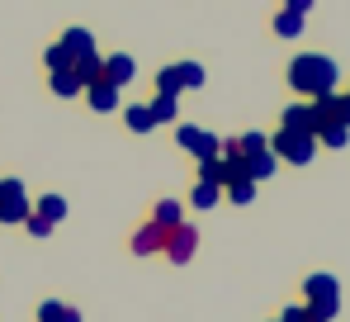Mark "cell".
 I'll list each match as a JSON object with an SVG mask.
<instances>
[{
	"label": "cell",
	"mask_w": 350,
	"mask_h": 322,
	"mask_svg": "<svg viewBox=\"0 0 350 322\" xmlns=\"http://www.w3.org/2000/svg\"><path fill=\"white\" fill-rule=\"evenodd\" d=\"M336 81H341V66L322 53H303V57L289 62V90L293 95H308V100L312 95H332Z\"/></svg>",
	"instance_id": "obj_1"
},
{
	"label": "cell",
	"mask_w": 350,
	"mask_h": 322,
	"mask_svg": "<svg viewBox=\"0 0 350 322\" xmlns=\"http://www.w3.org/2000/svg\"><path fill=\"white\" fill-rule=\"evenodd\" d=\"M303 294H308V313L317 322H332L341 313V280H336V275H327V270L308 275V280H303Z\"/></svg>",
	"instance_id": "obj_2"
},
{
	"label": "cell",
	"mask_w": 350,
	"mask_h": 322,
	"mask_svg": "<svg viewBox=\"0 0 350 322\" xmlns=\"http://www.w3.org/2000/svg\"><path fill=\"white\" fill-rule=\"evenodd\" d=\"M270 152L280 157V166H312V161H317V138H312V133H289V128H280V133L270 138Z\"/></svg>",
	"instance_id": "obj_3"
},
{
	"label": "cell",
	"mask_w": 350,
	"mask_h": 322,
	"mask_svg": "<svg viewBox=\"0 0 350 322\" xmlns=\"http://www.w3.org/2000/svg\"><path fill=\"white\" fill-rule=\"evenodd\" d=\"M194 251H199V227L180 218L171 232H166V247H161V256H171L175 266H189V261H194Z\"/></svg>",
	"instance_id": "obj_4"
},
{
	"label": "cell",
	"mask_w": 350,
	"mask_h": 322,
	"mask_svg": "<svg viewBox=\"0 0 350 322\" xmlns=\"http://www.w3.org/2000/svg\"><path fill=\"white\" fill-rule=\"evenodd\" d=\"M175 143H180L194 161L223 157V138H213V133H204V128H194V123H180V128H175Z\"/></svg>",
	"instance_id": "obj_5"
},
{
	"label": "cell",
	"mask_w": 350,
	"mask_h": 322,
	"mask_svg": "<svg viewBox=\"0 0 350 322\" xmlns=\"http://www.w3.org/2000/svg\"><path fill=\"white\" fill-rule=\"evenodd\" d=\"M33 209V199L24 195L19 180H0V223H24Z\"/></svg>",
	"instance_id": "obj_6"
},
{
	"label": "cell",
	"mask_w": 350,
	"mask_h": 322,
	"mask_svg": "<svg viewBox=\"0 0 350 322\" xmlns=\"http://www.w3.org/2000/svg\"><path fill=\"white\" fill-rule=\"evenodd\" d=\"M81 95H85V105L95 109V114H109V109H118V86H109L105 76H100V81H85V90H81Z\"/></svg>",
	"instance_id": "obj_7"
},
{
	"label": "cell",
	"mask_w": 350,
	"mask_h": 322,
	"mask_svg": "<svg viewBox=\"0 0 350 322\" xmlns=\"http://www.w3.org/2000/svg\"><path fill=\"white\" fill-rule=\"evenodd\" d=\"M166 232H171V227H161V223H142V227L133 232V251H137V256H157V251L166 247Z\"/></svg>",
	"instance_id": "obj_8"
},
{
	"label": "cell",
	"mask_w": 350,
	"mask_h": 322,
	"mask_svg": "<svg viewBox=\"0 0 350 322\" xmlns=\"http://www.w3.org/2000/svg\"><path fill=\"white\" fill-rule=\"evenodd\" d=\"M280 128H289V133H312V128H317V114H312L308 100H293V105H284Z\"/></svg>",
	"instance_id": "obj_9"
},
{
	"label": "cell",
	"mask_w": 350,
	"mask_h": 322,
	"mask_svg": "<svg viewBox=\"0 0 350 322\" xmlns=\"http://www.w3.org/2000/svg\"><path fill=\"white\" fill-rule=\"evenodd\" d=\"M62 48L71 53V62H81V57H90L95 53V38H90V29H81V24H71V29H62V38H57Z\"/></svg>",
	"instance_id": "obj_10"
},
{
	"label": "cell",
	"mask_w": 350,
	"mask_h": 322,
	"mask_svg": "<svg viewBox=\"0 0 350 322\" xmlns=\"http://www.w3.org/2000/svg\"><path fill=\"white\" fill-rule=\"evenodd\" d=\"M133 76H137V62H133L128 53L105 57V81H109V86H118V90H123V86H128Z\"/></svg>",
	"instance_id": "obj_11"
},
{
	"label": "cell",
	"mask_w": 350,
	"mask_h": 322,
	"mask_svg": "<svg viewBox=\"0 0 350 322\" xmlns=\"http://www.w3.org/2000/svg\"><path fill=\"white\" fill-rule=\"evenodd\" d=\"M218 199H223V185H208V180H194V190H189V204H194L199 214H213V209H218Z\"/></svg>",
	"instance_id": "obj_12"
},
{
	"label": "cell",
	"mask_w": 350,
	"mask_h": 322,
	"mask_svg": "<svg viewBox=\"0 0 350 322\" xmlns=\"http://www.w3.org/2000/svg\"><path fill=\"white\" fill-rule=\"evenodd\" d=\"M275 171H280V157H275L270 147H265V152H251V157H246V175H251L256 185H260V180H270Z\"/></svg>",
	"instance_id": "obj_13"
},
{
	"label": "cell",
	"mask_w": 350,
	"mask_h": 322,
	"mask_svg": "<svg viewBox=\"0 0 350 322\" xmlns=\"http://www.w3.org/2000/svg\"><path fill=\"white\" fill-rule=\"evenodd\" d=\"M312 138H317V147L341 152V147L350 143V128H346V123H317V128H312Z\"/></svg>",
	"instance_id": "obj_14"
},
{
	"label": "cell",
	"mask_w": 350,
	"mask_h": 322,
	"mask_svg": "<svg viewBox=\"0 0 350 322\" xmlns=\"http://www.w3.org/2000/svg\"><path fill=\"white\" fill-rule=\"evenodd\" d=\"M48 81H53V95H62V100L85 90V81L76 76V66H62V71H53V76H48Z\"/></svg>",
	"instance_id": "obj_15"
},
{
	"label": "cell",
	"mask_w": 350,
	"mask_h": 322,
	"mask_svg": "<svg viewBox=\"0 0 350 322\" xmlns=\"http://www.w3.org/2000/svg\"><path fill=\"white\" fill-rule=\"evenodd\" d=\"M175 114H180V95L157 90V100H152V119H157V128H161V123H175Z\"/></svg>",
	"instance_id": "obj_16"
},
{
	"label": "cell",
	"mask_w": 350,
	"mask_h": 322,
	"mask_svg": "<svg viewBox=\"0 0 350 322\" xmlns=\"http://www.w3.org/2000/svg\"><path fill=\"white\" fill-rule=\"evenodd\" d=\"M123 119H128V128H133V133H152V128H157V119H152V105H142V100L123 109Z\"/></svg>",
	"instance_id": "obj_17"
},
{
	"label": "cell",
	"mask_w": 350,
	"mask_h": 322,
	"mask_svg": "<svg viewBox=\"0 0 350 322\" xmlns=\"http://www.w3.org/2000/svg\"><path fill=\"white\" fill-rule=\"evenodd\" d=\"M303 19H308V14H293V10H280V14H275V34H280V38H298V34L308 29Z\"/></svg>",
	"instance_id": "obj_18"
},
{
	"label": "cell",
	"mask_w": 350,
	"mask_h": 322,
	"mask_svg": "<svg viewBox=\"0 0 350 322\" xmlns=\"http://www.w3.org/2000/svg\"><path fill=\"white\" fill-rule=\"evenodd\" d=\"M175 71H180V90H204V66L199 62H175Z\"/></svg>",
	"instance_id": "obj_19"
},
{
	"label": "cell",
	"mask_w": 350,
	"mask_h": 322,
	"mask_svg": "<svg viewBox=\"0 0 350 322\" xmlns=\"http://www.w3.org/2000/svg\"><path fill=\"white\" fill-rule=\"evenodd\" d=\"M199 180H208V185H228V161H223V157L199 161Z\"/></svg>",
	"instance_id": "obj_20"
},
{
	"label": "cell",
	"mask_w": 350,
	"mask_h": 322,
	"mask_svg": "<svg viewBox=\"0 0 350 322\" xmlns=\"http://www.w3.org/2000/svg\"><path fill=\"white\" fill-rule=\"evenodd\" d=\"M228 199H232L237 209H251L256 204V180H232L228 185Z\"/></svg>",
	"instance_id": "obj_21"
},
{
	"label": "cell",
	"mask_w": 350,
	"mask_h": 322,
	"mask_svg": "<svg viewBox=\"0 0 350 322\" xmlns=\"http://www.w3.org/2000/svg\"><path fill=\"white\" fill-rule=\"evenodd\" d=\"M33 214H43V218H53V223H62V218H66V199H62V195H43V199L33 204Z\"/></svg>",
	"instance_id": "obj_22"
},
{
	"label": "cell",
	"mask_w": 350,
	"mask_h": 322,
	"mask_svg": "<svg viewBox=\"0 0 350 322\" xmlns=\"http://www.w3.org/2000/svg\"><path fill=\"white\" fill-rule=\"evenodd\" d=\"M152 223H161V227H175V223H180V199H157V209H152Z\"/></svg>",
	"instance_id": "obj_23"
},
{
	"label": "cell",
	"mask_w": 350,
	"mask_h": 322,
	"mask_svg": "<svg viewBox=\"0 0 350 322\" xmlns=\"http://www.w3.org/2000/svg\"><path fill=\"white\" fill-rule=\"evenodd\" d=\"M76 76H81V81H100V76H105V62H100V53L81 57V62H76Z\"/></svg>",
	"instance_id": "obj_24"
},
{
	"label": "cell",
	"mask_w": 350,
	"mask_h": 322,
	"mask_svg": "<svg viewBox=\"0 0 350 322\" xmlns=\"http://www.w3.org/2000/svg\"><path fill=\"white\" fill-rule=\"evenodd\" d=\"M157 90H166V95H185V90H180V71H175V66H161V71H157Z\"/></svg>",
	"instance_id": "obj_25"
},
{
	"label": "cell",
	"mask_w": 350,
	"mask_h": 322,
	"mask_svg": "<svg viewBox=\"0 0 350 322\" xmlns=\"http://www.w3.org/2000/svg\"><path fill=\"white\" fill-rule=\"evenodd\" d=\"M24 227H29V237H48V232H53L57 223H53V218H43V214H33V209H29V218H24Z\"/></svg>",
	"instance_id": "obj_26"
},
{
	"label": "cell",
	"mask_w": 350,
	"mask_h": 322,
	"mask_svg": "<svg viewBox=\"0 0 350 322\" xmlns=\"http://www.w3.org/2000/svg\"><path fill=\"white\" fill-rule=\"evenodd\" d=\"M43 62H48V71H62V66H76V62H71V53H66L62 43H53V48L43 53Z\"/></svg>",
	"instance_id": "obj_27"
},
{
	"label": "cell",
	"mask_w": 350,
	"mask_h": 322,
	"mask_svg": "<svg viewBox=\"0 0 350 322\" xmlns=\"http://www.w3.org/2000/svg\"><path fill=\"white\" fill-rule=\"evenodd\" d=\"M280 322H317V318L308 313V304H289V308L280 313Z\"/></svg>",
	"instance_id": "obj_28"
},
{
	"label": "cell",
	"mask_w": 350,
	"mask_h": 322,
	"mask_svg": "<svg viewBox=\"0 0 350 322\" xmlns=\"http://www.w3.org/2000/svg\"><path fill=\"white\" fill-rule=\"evenodd\" d=\"M57 318H62V304H57V299H48V304L38 308V322H57Z\"/></svg>",
	"instance_id": "obj_29"
},
{
	"label": "cell",
	"mask_w": 350,
	"mask_h": 322,
	"mask_svg": "<svg viewBox=\"0 0 350 322\" xmlns=\"http://www.w3.org/2000/svg\"><path fill=\"white\" fill-rule=\"evenodd\" d=\"M284 10H293V14H312V0H284Z\"/></svg>",
	"instance_id": "obj_30"
},
{
	"label": "cell",
	"mask_w": 350,
	"mask_h": 322,
	"mask_svg": "<svg viewBox=\"0 0 350 322\" xmlns=\"http://www.w3.org/2000/svg\"><path fill=\"white\" fill-rule=\"evenodd\" d=\"M57 322H81V308H71V304H62V318Z\"/></svg>",
	"instance_id": "obj_31"
},
{
	"label": "cell",
	"mask_w": 350,
	"mask_h": 322,
	"mask_svg": "<svg viewBox=\"0 0 350 322\" xmlns=\"http://www.w3.org/2000/svg\"><path fill=\"white\" fill-rule=\"evenodd\" d=\"M275 322H280V318H275Z\"/></svg>",
	"instance_id": "obj_32"
}]
</instances>
